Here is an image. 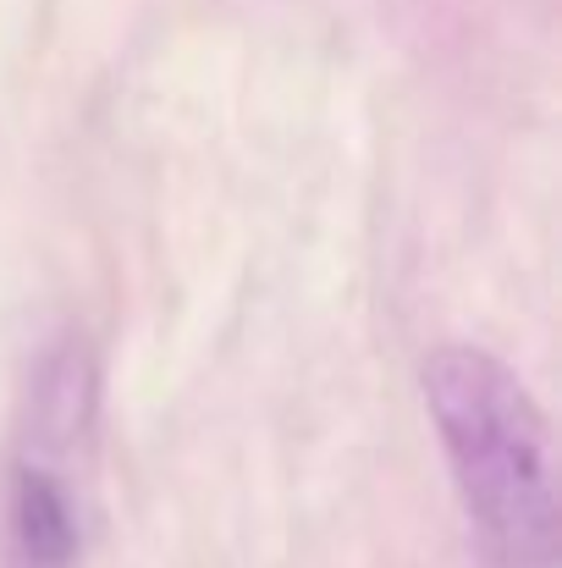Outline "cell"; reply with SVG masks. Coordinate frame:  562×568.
<instances>
[{"label":"cell","instance_id":"obj_1","mask_svg":"<svg viewBox=\"0 0 562 568\" xmlns=\"http://www.w3.org/2000/svg\"><path fill=\"white\" fill-rule=\"evenodd\" d=\"M452 491L491 568H558L562 508L552 419L513 365L474 343H447L419 371Z\"/></svg>","mask_w":562,"mask_h":568},{"label":"cell","instance_id":"obj_2","mask_svg":"<svg viewBox=\"0 0 562 568\" xmlns=\"http://www.w3.org/2000/svg\"><path fill=\"white\" fill-rule=\"evenodd\" d=\"M100 419V365L78 332L39 348L28 376V414L6 469L0 503V568H83L89 508L83 458Z\"/></svg>","mask_w":562,"mask_h":568}]
</instances>
